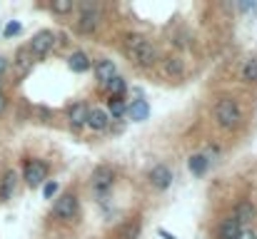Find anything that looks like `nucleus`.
I'll list each match as a JSON object with an SVG mask.
<instances>
[{
	"label": "nucleus",
	"mask_w": 257,
	"mask_h": 239,
	"mask_svg": "<svg viewBox=\"0 0 257 239\" xmlns=\"http://www.w3.org/2000/svg\"><path fill=\"white\" fill-rule=\"evenodd\" d=\"M148 177H150V182H153L158 189H168L172 184V172L165 164H155V167L148 172Z\"/></svg>",
	"instance_id": "nucleus-8"
},
{
	"label": "nucleus",
	"mask_w": 257,
	"mask_h": 239,
	"mask_svg": "<svg viewBox=\"0 0 257 239\" xmlns=\"http://www.w3.org/2000/svg\"><path fill=\"white\" fill-rule=\"evenodd\" d=\"M105 87H107L110 97H120V95L125 92V80L120 78V75H115L112 80H107V82H105Z\"/></svg>",
	"instance_id": "nucleus-20"
},
{
	"label": "nucleus",
	"mask_w": 257,
	"mask_h": 239,
	"mask_svg": "<svg viewBox=\"0 0 257 239\" xmlns=\"http://www.w3.org/2000/svg\"><path fill=\"white\" fill-rule=\"evenodd\" d=\"M43 194H45V199H50L53 194H58V182H45V187H43Z\"/></svg>",
	"instance_id": "nucleus-26"
},
{
	"label": "nucleus",
	"mask_w": 257,
	"mask_h": 239,
	"mask_svg": "<svg viewBox=\"0 0 257 239\" xmlns=\"http://www.w3.org/2000/svg\"><path fill=\"white\" fill-rule=\"evenodd\" d=\"M125 55H127L130 63H135L140 68H150L158 60L155 45L148 38H143V35H127L125 38Z\"/></svg>",
	"instance_id": "nucleus-1"
},
{
	"label": "nucleus",
	"mask_w": 257,
	"mask_h": 239,
	"mask_svg": "<svg viewBox=\"0 0 257 239\" xmlns=\"http://www.w3.org/2000/svg\"><path fill=\"white\" fill-rule=\"evenodd\" d=\"M0 82H3V80H0Z\"/></svg>",
	"instance_id": "nucleus-31"
},
{
	"label": "nucleus",
	"mask_w": 257,
	"mask_h": 239,
	"mask_svg": "<svg viewBox=\"0 0 257 239\" xmlns=\"http://www.w3.org/2000/svg\"><path fill=\"white\" fill-rule=\"evenodd\" d=\"M68 65H70V70H73V73H87L92 63H90V58H87L85 53H80V50H78V53H73V55L68 58Z\"/></svg>",
	"instance_id": "nucleus-17"
},
{
	"label": "nucleus",
	"mask_w": 257,
	"mask_h": 239,
	"mask_svg": "<svg viewBox=\"0 0 257 239\" xmlns=\"http://www.w3.org/2000/svg\"><path fill=\"white\" fill-rule=\"evenodd\" d=\"M85 125L90 130H107V125H110V115L105 112V110H100V107H92V110H87V120Z\"/></svg>",
	"instance_id": "nucleus-9"
},
{
	"label": "nucleus",
	"mask_w": 257,
	"mask_h": 239,
	"mask_svg": "<svg viewBox=\"0 0 257 239\" xmlns=\"http://www.w3.org/2000/svg\"><path fill=\"white\" fill-rule=\"evenodd\" d=\"M87 107L85 102H78V105H73L70 110H68V120H70V127L73 130H80V127H85V120H87Z\"/></svg>",
	"instance_id": "nucleus-12"
},
{
	"label": "nucleus",
	"mask_w": 257,
	"mask_h": 239,
	"mask_svg": "<svg viewBox=\"0 0 257 239\" xmlns=\"http://www.w3.org/2000/svg\"><path fill=\"white\" fill-rule=\"evenodd\" d=\"M23 179H25L28 187H40V184L48 179V164L40 162V159H30V162L25 164Z\"/></svg>",
	"instance_id": "nucleus-6"
},
{
	"label": "nucleus",
	"mask_w": 257,
	"mask_h": 239,
	"mask_svg": "<svg viewBox=\"0 0 257 239\" xmlns=\"http://www.w3.org/2000/svg\"><path fill=\"white\" fill-rule=\"evenodd\" d=\"M160 234H163V237H165V239H177V237H172V234H168L165 229H160Z\"/></svg>",
	"instance_id": "nucleus-30"
},
{
	"label": "nucleus",
	"mask_w": 257,
	"mask_h": 239,
	"mask_svg": "<svg viewBox=\"0 0 257 239\" xmlns=\"http://www.w3.org/2000/svg\"><path fill=\"white\" fill-rule=\"evenodd\" d=\"M33 60H35V58H33V53L28 50V45H25V48H20V50L15 53V68H18V73H20V75H25V73L33 68Z\"/></svg>",
	"instance_id": "nucleus-16"
},
{
	"label": "nucleus",
	"mask_w": 257,
	"mask_h": 239,
	"mask_svg": "<svg viewBox=\"0 0 257 239\" xmlns=\"http://www.w3.org/2000/svg\"><path fill=\"white\" fill-rule=\"evenodd\" d=\"M207 164H210V159L205 157V155H192V157L187 159V167H190L192 174H202L207 169Z\"/></svg>",
	"instance_id": "nucleus-19"
},
{
	"label": "nucleus",
	"mask_w": 257,
	"mask_h": 239,
	"mask_svg": "<svg viewBox=\"0 0 257 239\" xmlns=\"http://www.w3.org/2000/svg\"><path fill=\"white\" fill-rule=\"evenodd\" d=\"M97 25H100V8L97 5H83L80 8V15H78V20H75V28L80 30V33H85V35H90V33H95L97 30Z\"/></svg>",
	"instance_id": "nucleus-4"
},
{
	"label": "nucleus",
	"mask_w": 257,
	"mask_h": 239,
	"mask_svg": "<svg viewBox=\"0 0 257 239\" xmlns=\"http://www.w3.org/2000/svg\"><path fill=\"white\" fill-rule=\"evenodd\" d=\"M242 80L245 82H257V58H250L242 65Z\"/></svg>",
	"instance_id": "nucleus-22"
},
{
	"label": "nucleus",
	"mask_w": 257,
	"mask_h": 239,
	"mask_svg": "<svg viewBox=\"0 0 257 239\" xmlns=\"http://www.w3.org/2000/svg\"><path fill=\"white\" fill-rule=\"evenodd\" d=\"M8 70V60L5 58H0V78H3V73Z\"/></svg>",
	"instance_id": "nucleus-28"
},
{
	"label": "nucleus",
	"mask_w": 257,
	"mask_h": 239,
	"mask_svg": "<svg viewBox=\"0 0 257 239\" xmlns=\"http://www.w3.org/2000/svg\"><path fill=\"white\" fill-rule=\"evenodd\" d=\"M53 48H55V35H53L50 30L35 33L33 40H30V45H28V50L33 53V58H43V55H48Z\"/></svg>",
	"instance_id": "nucleus-5"
},
{
	"label": "nucleus",
	"mask_w": 257,
	"mask_h": 239,
	"mask_svg": "<svg viewBox=\"0 0 257 239\" xmlns=\"http://www.w3.org/2000/svg\"><path fill=\"white\" fill-rule=\"evenodd\" d=\"M5 110V97H3V92H0V112Z\"/></svg>",
	"instance_id": "nucleus-29"
},
{
	"label": "nucleus",
	"mask_w": 257,
	"mask_h": 239,
	"mask_svg": "<svg viewBox=\"0 0 257 239\" xmlns=\"http://www.w3.org/2000/svg\"><path fill=\"white\" fill-rule=\"evenodd\" d=\"M18 33H20V23H8L5 30H3L5 38H13V35H18Z\"/></svg>",
	"instance_id": "nucleus-25"
},
{
	"label": "nucleus",
	"mask_w": 257,
	"mask_h": 239,
	"mask_svg": "<svg viewBox=\"0 0 257 239\" xmlns=\"http://www.w3.org/2000/svg\"><path fill=\"white\" fill-rule=\"evenodd\" d=\"M53 214H55V219H60V222H73L75 219V214H78V197L75 194H60L58 199H55V204H53Z\"/></svg>",
	"instance_id": "nucleus-3"
},
{
	"label": "nucleus",
	"mask_w": 257,
	"mask_h": 239,
	"mask_svg": "<svg viewBox=\"0 0 257 239\" xmlns=\"http://www.w3.org/2000/svg\"><path fill=\"white\" fill-rule=\"evenodd\" d=\"M127 115H130L133 122H145V120L150 117V105H148L143 97H138V100H133V102L127 105Z\"/></svg>",
	"instance_id": "nucleus-10"
},
{
	"label": "nucleus",
	"mask_w": 257,
	"mask_h": 239,
	"mask_svg": "<svg viewBox=\"0 0 257 239\" xmlns=\"http://www.w3.org/2000/svg\"><path fill=\"white\" fill-rule=\"evenodd\" d=\"M163 68H165V75H170V78H182L185 75V63L180 58H168Z\"/></svg>",
	"instance_id": "nucleus-18"
},
{
	"label": "nucleus",
	"mask_w": 257,
	"mask_h": 239,
	"mask_svg": "<svg viewBox=\"0 0 257 239\" xmlns=\"http://www.w3.org/2000/svg\"><path fill=\"white\" fill-rule=\"evenodd\" d=\"M48 8H50L53 13H58V15H68V13L75 10V3H73V0H53Z\"/></svg>",
	"instance_id": "nucleus-21"
},
{
	"label": "nucleus",
	"mask_w": 257,
	"mask_h": 239,
	"mask_svg": "<svg viewBox=\"0 0 257 239\" xmlns=\"http://www.w3.org/2000/svg\"><path fill=\"white\" fill-rule=\"evenodd\" d=\"M237 239H257V234H255V232H242Z\"/></svg>",
	"instance_id": "nucleus-27"
},
{
	"label": "nucleus",
	"mask_w": 257,
	"mask_h": 239,
	"mask_svg": "<svg viewBox=\"0 0 257 239\" xmlns=\"http://www.w3.org/2000/svg\"><path fill=\"white\" fill-rule=\"evenodd\" d=\"M115 75H117V68H115L112 60H97V63H95V78L100 80L102 85H105L107 80H112Z\"/></svg>",
	"instance_id": "nucleus-15"
},
{
	"label": "nucleus",
	"mask_w": 257,
	"mask_h": 239,
	"mask_svg": "<svg viewBox=\"0 0 257 239\" xmlns=\"http://www.w3.org/2000/svg\"><path fill=\"white\" fill-rule=\"evenodd\" d=\"M90 182H92V189H95V192H107V189L112 187V182H115V172H112V167H107V164L95 167Z\"/></svg>",
	"instance_id": "nucleus-7"
},
{
	"label": "nucleus",
	"mask_w": 257,
	"mask_h": 239,
	"mask_svg": "<svg viewBox=\"0 0 257 239\" xmlns=\"http://www.w3.org/2000/svg\"><path fill=\"white\" fill-rule=\"evenodd\" d=\"M15 187H18V174H15L13 169H8V172L3 174V182H0V199L8 202V199L15 194Z\"/></svg>",
	"instance_id": "nucleus-14"
},
{
	"label": "nucleus",
	"mask_w": 257,
	"mask_h": 239,
	"mask_svg": "<svg viewBox=\"0 0 257 239\" xmlns=\"http://www.w3.org/2000/svg\"><path fill=\"white\" fill-rule=\"evenodd\" d=\"M255 214H257V209H255V204L252 202H247V199H242V202H237L235 204V219L240 222V224H247V222H252L255 219Z\"/></svg>",
	"instance_id": "nucleus-13"
},
{
	"label": "nucleus",
	"mask_w": 257,
	"mask_h": 239,
	"mask_svg": "<svg viewBox=\"0 0 257 239\" xmlns=\"http://www.w3.org/2000/svg\"><path fill=\"white\" fill-rule=\"evenodd\" d=\"M107 110H110L112 117H122V115L127 112V107H125V102H122L120 97H110V100H107Z\"/></svg>",
	"instance_id": "nucleus-23"
},
{
	"label": "nucleus",
	"mask_w": 257,
	"mask_h": 239,
	"mask_svg": "<svg viewBox=\"0 0 257 239\" xmlns=\"http://www.w3.org/2000/svg\"><path fill=\"white\" fill-rule=\"evenodd\" d=\"M215 120H217V125L225 127V130L237 127L240 120H242V112H240L237 100H232V97H222V100L215 105Z\"/></svg>",
	"instance_id": "nucleus-2"
},
{
	"label": "nucleus",
	"mask_w": 257,
	"mask_h": 239,
	"mask_svg": "<svg viewBox=\"0 0 257 239\" xmlns=\"http://www.w3.org/2000/svg\"><path fill=\"white\" fill-rule=\"evenodd\" d=\"M138 229H140V227H138V224H133V222H130V224H125V227H122V232H120V239H138Z\"/></svg>",
	"instance_id": "nucleus-24"
},
{
	"label": "nucleus",
	"mask_w": 257,
	"mask_h": 239,
	"mask_svg": "<svg viewBox=\"0 0 257 239\" xmlns=\"http://www.w3.org/2000/svg\"><path fill=\"white\" fill-rule=\"evenodd\" d=\"M240 234H242V224H240L235 217L222 219V224L217 227V237L220 239H237Z\"/></svg>",
	"instance_id": "nucleus-11"
}]
</instances>
